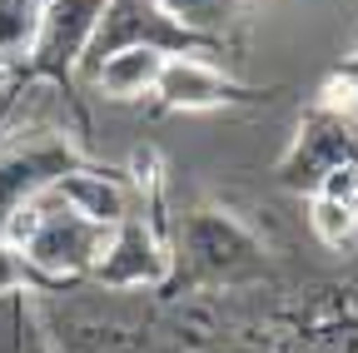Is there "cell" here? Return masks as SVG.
Segmentation results:
<instances>
[{
	"mask_svg": "<svg viewBox=\"0 0 358 353\" xmlns=\"http://www.w3.org/2000/svg\"><path fill=\"white\" fill-rule=\"evenodd\" d=\"M110 244L105 224H90L85 214H75L55 189H40L6 234V249L25 264L30 274L50 279V284H80L90 279V269L100 264Z\"/></svg>",
	"mask_w": 358,
	"mask_h": 353,
	"instance_id": "cell-1",
	"label": "cell"
},
{
	"mask_svg": "<svg viewBox=\"0 0 358 353\" xmlns=\"http://www.w3.org/2000/svg\"><path fill=\"white\" fill-rule=\"evenodd\" d=\"M134 45L159 50V55H209L219 40L185 30V25L159 6V0H105V15L95 25V40H90V50H85L75 80H90V70H95L105 55L134 50Z\"/></svg>",
	"mask_w": 358,
	"mask_h": 353,
	"instance_id": "cell-2",
	"label": "cell"
},
{
	"mask_svg": "<svg viewBox=\"0 0 358 353\" xmlns=\"http://www.w3.org/2000/svg\"><path fill=\"white\" fill-rule=\"evenodd\" d=\"M179 269H189V279H199V284H239L264 269V254L229 214L194 209V214H185L179 239L169 244V279Z\"/></svg>",
	"mask_w": 358,
	"mask_h": 353,
	"instance_id": "cell-3",
	"label": "cell"
},
{
	"mask_svg": "<svg viewBox=\"0 0 358 353\" xmlns=\"http://www.w3.org/2000/svg\"><path fill=\"white\" fill-rule=\"evenodd\" d=\"M353 164H358V115H348L343 105L324 95L303 115L299 135L279 164V180L294 194H319L338 169H353Z\"/></svg>",
	"mask_w": 358,
	"mask_h": 353,
	"instance_id": "cell-4",
	"label": "cell"
},
{
	"mask_svg": "<svg viewBox=\"0 0 358 353\" xmlns=\"http://www.w3.org/2000/svg\"><path fill=\"white\" fill-rule=\"evenodd\" d=\"M100 15H105V0H45L35 45L25 55V80H50L60 90H70L90 40H95Z\"/></svg>",
	"mask_w": 358,
	"mask_h": 353,
	"instance_id": "cell-5",
	"label": "cell"
},
{
	"mask_svg": "<svg viewBox=\"0 0 358 353\" xmlns=\"http://www.w3.org/2000/svg\"><path fill=\"white\" fill-rule=\"evenodd\" d=\"M90 284L124 294V289H164L169 284V239L150 224L140 209H129L110 229L100 264L90 269Z\"/></svg>",
	"mask_w": 358,
	"mask_h": 353,
	"instance_id": "cell-6",
	"label": "cell"
},
{
	"mask_svg": "<svg viewBox=\"0 0 358 353\" xmlns=\"http://www.w3.org/2000/svg\"><path fill=\"white\" fill-rule=\"evenodd\" d=\"M75 164H80V154L65 140H55V135H35L25 145H6V150H0V244H6L15 214L40 189H50L60 174H70Z\"/></svg>",
	"mask_w": 358,
	"mask_h": 353,
	"instance_id": "cell-7",
	"label": "cell"
},
{
	"mask_svg": "<svg viewBox=\"0 0 358 353\" xmlns=\"http://www.w3.org/2000/svg\"><path fill=\"white\" fill-rule=\"evenodd\" d=\"M155 95L164 110H214L229 100H254V90H244L234 75H224L204 55H169L155 80Z\"/></svg>",
	"mask_w": 358,
	"mask_h": 353,
	"instance_id": "cell-8",
	"label": "cell"
},
{
	"mask_svg": "<svg viewBox=\"0 0 358 353\" xmlns=\"http://www.w3.org/2000/svg\"><path fill=\"white\" fill-rule=\"evenodd\" d=\"M50 189H55L75 214H85L90 224H105V229H115L120 219L134 209L129 185L120 180V174H110V169H90V164H75L70 174H60Z\"/></svg>",
	"mask_w": 358,
	"mask_h": 353,
	"instance_id": "cell-9",
	"label": "cell"
},
{
	"mask_svg": "<svg viewBox=\"0 0 358 353\" xmlns=\"http://www.w3.org/2000/svg\"><path fill=\"white\" fill-rule=\"evenodd\" d=\"M164 60L169 55L145 50V45L115 50V55H105L95 70H90V85H95L105 100H140V95H155V80H159Z\"/></svg>",
	"mask_w": 358,
	"mask_h": 353,
	"instance_id": "cell-10",
	"label": "cell"
},
{
	"mask_svg": "<svg viewBox=\"0 0 358 353\" xmlns=\"http://www.w3.org/2000/svg\"><path fill=\"white\" fill-rule=\"evenodd\" d=\"M0 353H55L40 329L30 289H6L0 294Z\"/></svg>",
	"mask_w": 358,
	"mask_h": 353,
	"instance_id": "cell-11",
	"label": "cell"
},
{
	"mask_svg": "<svg viewBox=\"0 0 358 353\" xmlns=\"http://www.w3.org/2000/svg\"><path fill=\"white\" fill-rule=\"evenodd\" d=\"M40 10H45V0H0V65L30 55Z\"/></svg>",
	"mask_w": 358,
	"mask_h": 353,
	"instance_id": "cell-12",
	"label": "cell"
},
{
	"mask_svg": "<svg viewBox=\"0 0 358 353\" xmlns=\"http://www.w3.org/2000/svg\"><path fill=\"white\" fill-rule=\"evenodd\" d=\"M159 6H164L179 25H185V30L219 40V30L229 25V15L239 10V0H159Z\"/></svg>",
	"mask_w": 358,
	"mask_h": 353,
	"instance_id": "cell-13",
	"label": "cell"
},
{
	"mask_svg": "<svg viewBox=\"0 0 358 353\" xmlns=\"http://www.w3.org/2000/svg\"><path fill=\"white\" fill-rule=\"evenodd\" d=\"M308 224H313V234H319L329 249H343V244L358 234V214L343 209V204L329 199V194H308Z\"/></svg>",
	"mask_w": 358,
	"mask_h": 353,
	"instance_id": "cell-14",
	"label": "cell"
},
{
	"mask_svg": "<svg viewBox=\"0 0 358 353\" xmlns=\"http://www.w3.org/2000/svg\"><path fill=\"white\" fill-rule=\"evenodd\" d=\"M329 90H334L348 110H358V55H353V60H343V70L329 80Z\"/></svg>",
	"mask_w": 358,
	"mask_h": 353,
	"instance_id": "cell-15",
	"label": "cell"
},
{
	"mask_svg": "<svg viewBox=\"0 0 358 353\" xmlns=\"http://www.w3.org/2000/svg\"><path fill=\"white\" fill-rule=\"evenodd\" d=\"M204 353H274V348L259 343V338H219V343H209Z\"/></svg>",
	"mask_w": 358,
	"mask_h": 353,
	"instance_id": "cell-16",
	"label": "cell"
}]
</instances>
